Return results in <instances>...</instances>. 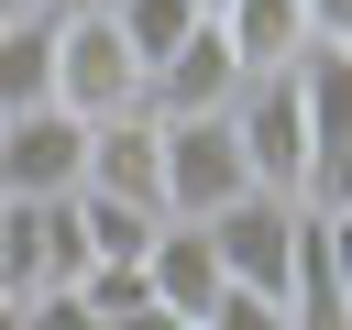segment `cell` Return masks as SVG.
Returning a JSON list of instances; mask_svg holds the SVG:
<instances>
[{
  "instance_id": "obj_22",
  "label": "cell",
  "mask_w": 352,
  "mask_h": 330,
  "mask_svg": "<svg viewBox=\"0 0 352 330\" xmlns=\"http://www.w3.org/2000/svg\"><path fill=\"white\" fill-rule=\"evenodd\" d=\"M11 11H33V0H0V22H11Z\"/></svg>"
},
{
  "instance_id": "obj_13",
  "label": "cell",
  "mask_w": 352,
  "mask_h": 330,
  "mask_svg": "<svg viewBox=\"0 0 352 330\" xmlns=\"http://www.w3.org/2000/svg\"><path fill=\"white\" fill-rule=\"evenodd\" d=\"M110 22H121V44H132V55H143V77H154V66L209 22V11H198V0H110Z\"/></svg>"
},
{
  "instance_id": "obj_21",
  "label": "cell",
  "mask_w": 352,
  "mask_h": 330,
  "mask_svg": "<svg viewBox=\"0 0 352 330\" xmlns=\"http://www.w3.org/2000/svg\"><path fill=\"white\" fill-rule=\"evenodd\" d=\"M33 11H88V0H33Z\"/></svg>"
},
{
  "instance_id": "obj_7",
  "label": "cell",
  "mask_w": 352,
  "mask_h": 330,
  "mask_svg": "<svg viewBox=\"0 0 352 330\" xmlns=\"http://www.w3.org/2000/svg\"><path fill=\"white\" fill-rule=\"evenodd\" d=\"M231 275H220V253H209V220H154V242H143V297H165L176 319H198L209 297H220Z\"/></svg>"
},
{
  "instance_id": "obj_3",
  "label": "cell",
  "mask_w": 352,
  "mask_h": 330,
  "mask_svg": "<svg viewBox=\"0 0 352 330\" xmlns=\"http://www.w3.org/2000/svg\"><path fill=\"white\" fill-rule=\"evenodd\" d=\"M231 132H242V165H253V187H286V198H308V88H297V66H264V77H242V88H231Z\"/></svg>"
},
{
  "instance_id": "obj_15",
  "label": "cell",
  "mask_w": 352,
  "mask_h": 330,
  "mask_svg": "<svg viewBox=\"0 0 352 330\" xmlns=\"http://www.w3.org/2000/svg\"><path fill=\"white\" fill-rule=\"evenodd\" d=\"M22 330H99L88 286H22Z\"/></svg>"
},
{
  "instance_id": "obj_16",
  "label": "cell",
  "mask_w": 352,
  "mask_h": 330,
  "mask_svg": "<svg viewBox=\"0 0 352 330\" xmlns=\"http://www.w3.org/2000/svg\"><path fill=\"white\" fill-rule=\"evenodd\" d=\"M77 286H88V308L110 319V308H132V297H143V264H88Z\"/></svg>"
},
{
  "instance_id": "obj_11",
  "label": "cell",
  "mask_w": 352,
  "mask_h": 330,
  "mask_svg": "<svg viewBox=\"0 0 352 330\" xmlns=\"http://www.w3.org/2000/svg\"><path fill=\"white\" fill-rule=\"evenodd\" d=\"M55 99V11H11L0 22V110Z\"/></svg>"
},
{
  "instance_id": "obj_9",
  "label": "cell",
  "mask_w": 352,
  "mask_h": 330,
  "mask_svg": "<svg viewBox=\"0 0 352 330\" xmlns=\"http://www.w3.org/2000/svg\"><path fill=\"white\" fill-rule=\"evenodd\" d=\"M242 88V66H231V44H220V22H198L154 77H143V110H220Z\"/></svg>"
},
{
  "instance_id": "obj_1",
  "label": "cell",
  "mask_w": 352,
  "mask_h": 330,
  "mask_svg": "<svg viewBox=\"0 0 352 330\" xmlns=\"http://www.w3.org/2000/svg\"><path fill=\"white\" fill-rule=\"evenodd\" d=\"M55 110H77V121H121V110H143V55L121 44L110 0L55 11Z\"/></svg>"
},
{
  "instance_id": "obj_10",
  "label": "cell",
  "mask_w": 352,
  "mask_h": 330,
  "mask_svg": "<svg viewBox=\"0 0 352 330\" xmlns=\"http://www.w3.org/2000/svg\"><path fill=\"white\" fill-rule=\"evenodd\" d=\"M209 22H220V44H231V66H242V77H264V66H297V55H308V11H297V0H220Z\"/></svg>"
},
{
  "instance_id": "obj_2",
  "label": "cell",
  "mask_w": 352,
  "mask_h": 330,
  "mask_svg": "<svg viewBox=\"0 0 352 330\" xmlns=\"http://www.w3.org/2000/svg\"><path fill=\"white\" fill-rule=\"evenodd\" d=\"M154 143H165V209H176V220H209L220 198L253 187L242 132H231V99H220V110H154Z\"/></svg>"
},
{
  "instance_id": "obj_12",
  "label": "cell",
  "mask_w": 352,
  "mask_h": 330,
  "mask_svg": "<svg viewBox=\"0 0 352 330\" xmlns=\"http://www.w3.org/2000/svg\"><path fill=\"white\" fill-rule=\"evenodd\" d=\"M154 220H165V209H143V198H110V187H77V231H88V264H143Z\"/></svg>"
},
{
  "instance_id": "obj_4",
  "label": "cell",
  "mask_w": 352,
  "mask_h": 330,
  "mask_svg": "<svg viewBox=\"0 0 352 330\" xmlns=\"http://www.w3.org/2000/svg\"><path fill=\"white\" fill-rule=\"evenodd\" d=\"M297 220H308V198H286V187H242V198H220V209H209V253H220V275H231V286L286 297Z\"/></svg>"
},
{
  "instance_id": "obj_19",
  "label": "cell",
  "mask_w": 352,
  "mask_h": 330,
  "mask_svg": "<svg viewBox=\"0 0 352 330\" xmlns=\"http://www.w3.org/2000/svg\"><path fill=\"white\" fill-rule=\"evenodd\" d=\"M319 231H330V275H341V297H352V209H319Z\"/></svg>"
},
{
  "instance_id": "obj_20",
  "label": "cell",
  "mask_w": 352,
  "mask_h": 330,
  "mask_svg": "<svg viewBox=\"0 0 352 330\" xmlns=\"http://www.w3.org/2000/svg\"><path fill=\"white\" fill-rule=\"evenodd\" d=\"M0 330H22V297H11V286H0Z\"/></svg>"
},
{
  "instance_id": "obj_6",
  "label": "cell",
  "mask_w": 352,
  "mask_h": 330,
  "mask_svg": "<svg viewBox=\"0 0 352 330\" xmlns=\"http://www.w3.org/2000/svg\"><path fill=\"white\" fill-rule=\"evenodd\" d=\"M297 88H308V209H352V55L308 44Z\"/></svg>"
},
{
  "instance_id": "obj_17",
  "label": "cell",
  "mask_w": 352,
  "mask_h": 330,
  "mask_svg": "<svg viewBox=\"0 0 352 330\" xmlns=\"http://www.w3.org/2000/svg\"><path fill=\"white\" fill-rule=\"evenodd\" d=\"M99 330H187V319H176V308H165V297H132V308H110V319H99Z\"/></svg>"
},
{
  "instance_id": "obj_18",
  "label": "cell",
  "mask_w": 352,
  "mask_h": 330,
  "mask_svg": "<svg viewBox=\"0 0 352 330\" xmlns=\"http://www.w3.org/2000/svg\"><path fill=\"white\" fill-rule=\"evenodd\" d=\"M308 11V44H352V0H297Z\"/></svg>"
},
{
  "instance_id": "obj_5",
  "label": "cell",
  "mask_w": 352,
  "mask_h": 330,
  "mask_svg": "<svg viewBox=\"0 0 352 330\" xmlns=\"http://www.w3.org/2000/svg\"><path fill=\"white\" fill-rule=\"evenodd\" d=\"M88 176V121L33 99V110H0V198H66Z\"/></svg>"
},
{
  "instance_id": "obj_8",
  "label": "cell",
  "mask_w": 352,
  "mask_h": 330,
  "mask_svg": "<svg viewBox=\"0 0 352 330\" xmlns=\"http://www.w3.org/2000/svg\"><path fill=\"white\" fill-rule=\"evenodd\" d=\"M77 187H110V198H143V209H165V143H154V110L88 121V176H77Z\"/></svg>"
},
{
  "instance_id": "obj_24",
  "label": "cell",
  "mask_w": 352,
  "mask_h": 330,
  "mask_svg": "<svg viewBox=\"0 0 352 330\" xmlns=\"http://www.w3.org/2000/svg\"><path fill=\"white\" fill-rule=\"evenodd\" d=\"M187 330H198V319H187Z\"/></svg>"
},
{
  "instance_id": "obj_14",
  "label": "cell",
  "mask_w": 352,
  "mask_h": 330,
  "mask_svg": "<svg viewBox=\"0 0 352 330\" xmlns=\"http://www.w3.org/2000/svg\"><path fill=\"white\" fill-rule=\"evenodd\" d=\"M198 330H297V319H286V297H264V286H220V297L198 308Z\"/></svg>"
},
{
  "instance_id": "obj_23",
  "label": "cell",
  "mask_w": 352,
  "mask_h": 330,
  "mask_svg": "<svg viewBox=\"0 0 352 330\" xmlns=\"http://www.w3.org/2000/svg\"><path fill=\"white\" fill-rule=\"evenodd\" d=\"M198 11H220V0H198Z\"/></svg>"
},
{
  "instance_id": "obj_25",
  "label": "cell",
  "mask_w": 352,
  "mask_h": 330,
  "mask_svg": "<svg viewBox=\"0 0 352 330\" xmlns=\"http://www.w3.org/2000/svg\"><path fill=\"white\" fill-rule=\"evenodd\" d=\"M341 55H352V44H341Z\"/></svg>"
}]
</instances>
